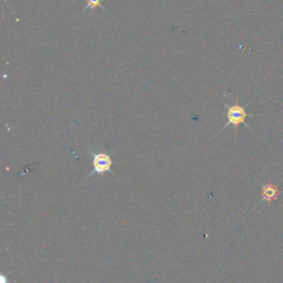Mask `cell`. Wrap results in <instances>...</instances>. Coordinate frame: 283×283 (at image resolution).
Instances as JSON below:
<instances>
[{
	"instance_id": "cell-1",
	"label": "cell",
	"mask_w": 283,
	"mask_h": 283,
	"mask_svg": "<svg viewBox=\"0 0 283 283\" xmlns=\"http://www.w3.org/2000/svg\"><path fill=\"white\" fill-rule=\"evenodd\" d=\"M226 107H227V120L228 121L220 131L225 130L226 127H228L229 125H234L235 130L237 132L238 131V127L240 124H245L248 127V129H250L249 125L246 123V118L251 115H249L244 106H239V104H234V106H228V104H226Z\"/></svg>"
},
{
	"instance_id": "cell-2",
	"label": "cell",
	"mask_w": 283,
	"mask_h": 283,
	"mask_svg": "<svg viewBox=\"0 0 283 283\" xmlns=\"http://www.w3.org/2000/svg\"><path fill=\"white\" fill-rule=\"evenodd\" d=\"M90 153L92 154V157H93V162H92L93 171H92V173H90L88 178L94 175V174L103 175L107 172L112 173L113 161H112V157L109 156L108 154L104 153V152L94 153L93 150H91V149H90Z\"/></svg>"
},
{
	"instance_id": "cell-3",
	"label": "cell",
	"mask_w": 283,
	"mask_h": 283,
	"mask_svg": "<svg viewBox=\"0 0 283 283\" xmlns=\"http://www.w3.org/2000/svg\"><path fill=\"white\" fill-rule=\"evenodd\" d=\"M279 189L276 185H273L272 182H267V184H263L261 186V200H260V204L261 203H268L272 204L273 202H276L279 198Z\"/></svg>"
},
{
	"instance_id": "cell-4",
	"label": "cell",
	"mask_w": 283,
	"mask_h": 283,
	"mask_svg": "<svg viewBox=\"0 0 283 283\" xmlns=\"http://www.w3.org/2000/svg\"><path fill=\"white\" fill-rule=\"evenodd\" d=\"M102 1L103 0H86V6L83 10H82V12H85L86 10H94V9L98 7L103 8ZM104 10H106V9H104Z\"/></svg>"
}]
</instances>
